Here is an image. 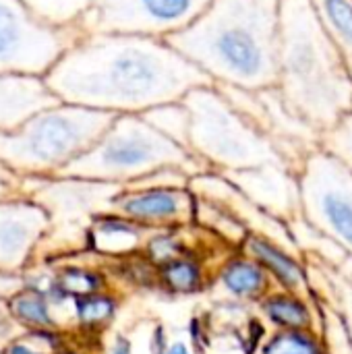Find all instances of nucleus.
Wrapping results in <instances>:
<instances>
[{
	"label": "nucleus",
	"instance_id": "30",
	"mask_svg": "<svg viewBox=\"0 0 352 354\" xmlns=\"http://www.w3.org/2000/svg\"><path fill=\"white\" fill-rule=\"evenodd\" d=\"M162 354H197V353L193 351V346H191V342H189L187 338L178 336V338H172V340H168V342H166V348H164V353Z\"/></svg>",
	"mask_w": 352,
	"mask_h": 354
},
{
	"label": "nucleus",
	"instance_id": "21",
	"mask_svg": "<svg viewBox=\"0 0 352 354\" xmlns=\"http://www.w3.org/2000/svg\"><path fill=\"white\" fill-rule=\"evenodd\" d=\"M253 354H326V342L322 332L276 330Z\"/></svg>",
	"mask_w": 352,
	"mask_h": 354
},
{
	"label": "nucleus",
	"instance_id": "31",
	"mask_svg": "<svg viewBox=\"0 0 352 354\" xmlns=\"http://www.w3.org/2000/svg\"><path fill=\"white\" fill-rule=\"evenodd\" d=\"M110 354H135L131 338H127V336H116V340H114V344H112V351H110Z\"/></svg>",
	"mask_w": 352,
	"mask_h": 354
},
{
	"label": "nucleus",
	"instance_id": "4",
	"mask_svg": "<svg viewBox=\"0 0 352 354\" xmlns=\"http://www.w3.org/2000/svg\"><path fill=\"white\" fill-rule=\"evenodd\" d=\"M166 168H178L191 178L210 172L187 145L162 133L143 114H118L100 141L58 174L127 187Z\"/></svg>",
	"mask_w": 352,
	"mask_h": 354
},
{
	"label": "nucleus",
	"instance_id": "32",
	"mask_svg": "<svg viewBox=\"0 0 352 354\" xmlns=\"http://www.w3.org/2000/svg\"><path fill=\"white\" fill-rule=\"evenodd\" d=\"M8 354H35V353H31V351H29V348H25V346H12Z\"/></svg>",
	"mask_w": 352,
	"mask_h": 354
},
{
	"label": "nucleus",
	"instance_id": "27",
	"mask_svg": "<svg viewBox=\"0 0 352 354\" xmlns=\"http://www.w3.org/2000/svg\"><path fill=\"white\" fill-rule=\"evenodd\" d=\"M12 309H15V313H17L23 322H29V324L41 326V328L52 326V319H50V315H48L46 301H44L41 295H37V292H23V295H19V297L12 301Z\"/></svg>",
	"mask_w": 352,
	"mask_h": 354
},
{
	"label": "nucleus",
	"instance_id": "8",
	"mask_svg": "<svg viewBox=\"0 0 352 354\" xmlns=\"http://www.w3.org/2000/svg\"><path fill=\"white\" fill-rule=\"evenodd\" d=\"M85 31L39 21L21 0H0V73L46 75Z\"/></svg>",
	"mask_w": 352,
	"mask_h": 354
},
{
	"label": "nucleus",
	"instance_id": "7",
	"mask_svg": "<svg viewBox=\"0 0 352 354\" xmlns=\"http://www.w3.org/2000/svg\"><path fill=\"white\" fill-rule=\"evenodd\" d=\"M301 216L352 257V170L324 147L301 170Z\"/></svg>",
	"mask_w": 352,
	"mask_h": 354
},
{
	"label": "nucleus",
	"instance_id": "5",
	"mask_svg": "<svg viewBox=\"0 0 352 354\" xmlns=\"http://www.w3.org/2000/svg\"><path fill=\"white\" fill-rule=\"evenodd\" d=\"M183 104L189 112V147L210 170L224 174L263 164L290 166L274 139L241 114L216 83L189 91Z\"/></svg>",
	"mask_w": 352,
	"mask_h": 354
},
{
	"label": "nucleus",
	"instance_id": "26",
	"mask_svg": "<svg viewBox=\"0 0 352 354\" xmlns=\"http://www.w3.org/2000/svg\"><path fill=\"white\" fill-rule=\"evenodd\" d=\"M114 309H116V303L108 297L91 295V297L77 299V315L81 324L89 328L104 326L114 315Z\"/></svg>",
	"mask_w": 352,
	"mask_h": 354
},
{
	"label": "nucleus",
	"instance_id": "18",
	"mask_svg": "<svg viewBox=\"0 0 352 354\" xmlns=\"http://www.w3.org/2000/svg\"><path fill=\"white\" fill-rule=\"evenodd\" d=\"M156 278L166 292L195 295V292H201L203 288H207L210 274L205 272V268L201 266V261L195 255L185 253L164 266H158Z\"/></svg>",
	"mask_w": 352,
	"mask_h": 354
},
{
	"label": "nucleus",
	"instance_id": "2",
	"mask_svg": "<svg viewBox=\"0 0 352 354\" xmlns=\"http://www.w3.org/2000/svg\"><path fill=\"white\" fill-rule=\"evenodd\" d=\"M282 0H212L166 39L216 85L259 91L278 85Z\"/></svg>",
	"mask_w": 352,
	"mask_h": 354
},
{
	"label": "nucleus",
	"instance_id": "10",
	"mask_svg": "<svg viewBox=\"0 0 352 354\" xmlns=\"http://www.w3.org/2000/svg\"><path fill=\"white\" fill-rule=\"evenodd\" d=\"M197 199L189 187H124L112 201L114 214L154 230L195 224Z\"/></svg>",
	"mask_w": 352,
	"mask_h": 354
},
{
	"label": "nucleus",
	"instance_id": "11",
	"mask_svg": "<svg viewBox=\"0 0 352 354\" xmlns=\"http://www.w3.org/2000/svg\"><path fill=\"white\" fill-rule=\"evenodd\" d=\"M189 189L193 191L195 197H203L210 199L218 205H222L228 214H232L249 232L255 234H263L268 239H272L274 243L286 247L288 251L303 255L297 247V243L293 241L290 228L284 220L268 214L266 209H261L255 201H251L243 191H239L224 174L220 172H201L197 176H193L189 180Z\"/></svg>",
	"mask_w": 352,
	"mask_h": 354
},
{
	"label": "nucleus",
	"instance_id": "6",
	"mask_svg": "<svg viewBox=\"0 0 352 354\" xmlns=\"http://www.w3.org/2000/svg\"><path fill=\"white\" fill-rule=\"evenodd\" d=\"M118 114L58 104L41 110L15 131H0V160L27 174L60 172L89 151Z\"/></svg>",
	"mask_w": 352,
	"mask_h": 354
},
{
	"label": "nucleus",
	"instance_id": "1",
	"mask_svg": "<svg viewBox=\"0 0 352 354\" xmlns=\"http://www.w3.org/2000/svg\"><path fill=\"white\" fill-rule=\"evenodd\" d=\"M44 77L60 102L114 114L183 102L214 83L166 37L139 33H83Z\"/></svg>",
	"mask_w": 352,
	"mask_h": 354
},
{
	"label": "nucleus",
	"instance_id": "12",
	"mask_svg": "<svg viewBox=\"0 0 352 354\" xmlns=\"http://www.w3.org/2000/svg\"><path fill=\"white\" fill-rule=\"evenodd\" d=\"M224 176L261 209L286 224L301 216V187L295 168L286 164H263L257 168L224 172Z\"/></svg>",
	"mask_w": 352,
	"mask_h": 354
},
{
	"label": "nucleus",
	"instance_id": "23",
	"mask_svg": "<svg viewBox=\"0 0 352 354\" xmlns=\"http://www.w3.org/2000/svg\"><path fill=\"white\" fill-rule=\"evenodd\" d=\"M154 127H158L162 133L172 137L174 141L189 147V112L183 102L164 104L158 108H151L147 112H141ZM191 149V147H189Z\"/></svg>",
	"mask_w": 352,
	"mask_h": 354
},
{
	"label": "nucleus",
	"instance_id": "19",
	"mask_svg": "<svg viewBox=\"0 0 352 354\" xmlns=\"http://www.w3.org/2000/svg\"><path fill=\"white\" fill-rule=\"evenodd\" d=\"M313 6L352 75V0H313Z\"/></svg>",
	"mask_w": 352,
	"mask_h": 354
},
{
	"label": "nucleus",
	"instance_id": "29",
	"mask_svg": "<svg viewBox=\"0 0 352 354\" xmlns=\"http://www.w3.org/2000/svg\"><path fill=\"white\" fill-rule=\"evenodd\" d=\"M17 185V176H15V170L4 162L0 160V195L12 191V187Z\"/></svg>",
	"mask_w": 352,
	"mask_h": 354
},
{
	"label": "nucleus",
	"instance_id": "17",
	"mask_svg": "<svg viewBox=\"0 0 352 354\" xmlns=\"http://www.w3.org/2000/svg\"><path fill=\"white\" fill-rule=\"evenodd\" d=\"M305 261L315 297L334 307L352 340V282L338 268L319 257H305Z\"/></svg>",
	"mask_w": 352,
	"mask_h": 354
},
{
	"label": "nucleus",
	"instance_id": "25",
	"mask_svg": "<svg viewBox=\"0 0 352 354\" xmlns=\"http://www.w3.org/2000/svg\"><path fill=\"white\" fill-rule=\"evenodd\" d=\"M322 147L334 153L352 170V110L338 124L322 135Z\"/></svg>",
	"mask_w": 352,
	"mask_h": 354
},
{
	"label": "nucleus",
	"instance_id": "9",
	"mask_svg": "<svg viewBox=\"0 0 352 354\" xmlns=\"http://www.w3.org/2000/svg\"><path fill=\"white\" fill-rule=\"evenodd\" d=\"M212 0H91L81 19L85 33H139L168 37L191 25Z\"/></svg>",
	"mask_w": 352,
	"mask_h": 354
},
{
	"label": "nucleus",
	"instance_id": "15",
	"mask_svg": "<svg viewBox=\"0 0 352 354\" xmlns=\"http://www.w3.org/2000/svg\"><path fill=\"white\" fill-rule=\"evenodd\" d=\"M216 284L234 301L257 305L278 288L268 270L239 249L230 257H226L218 268Z\"/></svg>",
	"mask_w": 352,
	"mask_h": 354
},
{
	"label": "nucleus",
	"instance_id": "14",
	"mask_svg": "<svg viewBox=\"0 0 352 354\" xmlns=\"http://www.w3.org/2000/svg\"><path fill=\"white\" fill-rule=\"evenodd\" d=\"M239 251L259 261L268 270V274L272 276L278 288L299 295L307 301H317L309 282L307 261L303 255H297L288 251L286 247L274 243L272 239L263 234H255V232H249L245 236Z\"/></svg>",
	"mask_w": 352,
	"mask_h": 354
},
{
	"label": "nucleus",
	"instance_id": "20",
	"mask_svg": "<svg viewBox=\"0 0 352 354\" xmlns=\"http://www.w3.org/2000/svg\"><path fill=\"white\" fill-rule=\"evenodd\" d=\"M288 228H290L293 241L297 243L303 257H319L322 261H326L334 268H340L342 261L349 257L346 251H342L332 239H328L317 228H313L303 216L290 220Z\"/></svg>",
	"mask_w": 352,
	"mask_h": 354
},
{
	"label": "nucleus",
	"instance_id": "3",
	"mask_svg": "<svg viewBox=\"0 0 352 354\" xmlns=\"http://www.w3.org/2000/svg\"><path fill=\"white\" fill-rule=\"evenodd\" d=\"M278 91L322 135L352 110V75L313 0L280 2Z\"/></svg>",
	"mask_w": 352,
	"mask_h": 354
},
{
	"label": "nucleus",
	"instance_id": "16",
	"mask_svg": "<svg viewBox=\"0 0 352 354\" xmlns=\"http://www.w3.org/2000/svg\"><path fill=\"white\" fill-rule=\"evenodd\" d=\"M259 309L276 330L322 332V315L317 301H307L299 295L276 288L259 303Z\"/></svg>",
	"mask_w": 352,
	"mask_h": 354
},
{
	"label": "nucleus",
	"instance_id": "24",
	"mask_svg": "<svg viewBox=\"0 0 352 354\" xmlns=\"http://www.w3.org/2000/svg\"><path fill=\"white\" fill-rule=\"evenodd\" d=\"M322 315V336L326 342V354H352V340L334 307L317 299Z\"/></svg>",
	"mask_w": 352,
	"mask_h": 354
},
{
	"label": "nucleus",
	"instance_id": "13",
	"mask_svg": "<svg viewBox=\"0 0 352 354\" xmlns=\"http://www.w3.org/2000/svg\"><path fill=\"white\" fill-rule=\"evenodd\" d=\"M62 104L41 75L0 73V131H15L29 118Z\"/></svg>",
	"mask_w": 352,
	"mask_h": 354
},
{
	"label": "nucleus",
	"instance_id": "28",
	"mask_svg": "<svg viewBox=\"0 0 352 354\" xmlns=\"http://www.w3.org/2000/svg\"><path fill=\"white\" fill-rule=\"evenodd\" d=\"M58 288L64 295L83 299V297H91L95 295V290L100 288V278L95 274L83 272V270H66L60 278H58Z\"/></svg>",
	"mask_w": 352,
	"mask_h": 354
},
{
	"label": "nucleus",
	"instance_id": "22",
	"mask_svg": "<svg viewBox=\"0 0 352 354\" xmlns=\"http://www.w3.org/2000/svg\"><path fill=\"white\" fill-rule=\"evenodd\" d=\"M39 21L54 27L79 25L91 0H21Z\"/></svg>",
	"mask_w": 352,
	"mask_h": 354
}]
</instances>
